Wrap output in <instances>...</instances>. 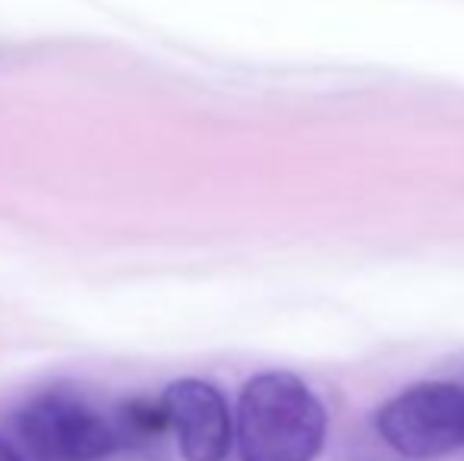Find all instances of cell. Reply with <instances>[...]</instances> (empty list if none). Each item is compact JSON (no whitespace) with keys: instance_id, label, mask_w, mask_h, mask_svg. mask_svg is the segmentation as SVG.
I'll return each mask as SVG.
<instances>
[{"instance_id":"2","label":"cell","mask_w":464,"mask_h":461,"mask_svg":"<svg viewBox=\"0 0 464 461\" xmlns=\"http://www.w3.org/2000/svg\"><path fill=\"white\" fill-rule=\"evenodd\" d=\"M16 433L25 461H102L123 449L114 414L104 418L70 389L35 395L19 411Z\"/></svg>"},{"instance_id":"1","label":"cell","mask_w":464,"mask_h":461,"mask_svg":"<svg viewBox=\"0 0 464 461\" xmlns=\"http://www.w3.org/2000/svg\"><path fill=\"white\" fill-rule=\"evenodd\" d=\"M325 443V408L294 373H259L237 405L244 461H313Z\"/></svg>"},{"instance_id":"3","label":"cell","mask_w":464,"mask_h":461,"mask_svg":"<svg viewBox=\"0 0 464 461\" xmlns=\"http://www.w3.org/2000/svg\"><path fill=\"white\" fill-rule=\"evenodd\" d=\"M382 439L404 458H442L464 446V389L420 382L385 401L376 418Z\"/></svg>"},{"instance_id":"5","label":"cell","mask_w":464,"mask_h":461,"mask_svg":"<svg viewBox=\"0 0 464 461\" xmlns=\"http://www.w3.org/2000/svg\"><path fill=\"white\" fill-rule=\"evenodd\" d=\"M114 427H117V433H121L123 449H130V446H140V443L142 446L155 443V439L168 433L165 405H161V399L159 401L130 399L114 411Z\"/></svg>"},{"instance_id":"6","label":"cell","mask_w":464,"mask_h":461,"mask_svg":"<svg viewBox=\"0 0 464 461\" xmlns=\"http://www.w3.org/2000/svg\"><path fill=\"white\" fill-rule=\"evenodd\" d=\"M0 461H25V458L19 456V452L13 449V446L6 443V439H0Z\"/></svg>"},{"instance_id":"4","label":"cell","mask_w":464,"mask_h":461,"mask_svg":"<svg viewBox=\"0 0 464 461\" xmlns=\"http://www.w3.org/2000/svg\"><path fill=\"white\" fill-rule=\"evenodd\" d=\"M161 405L168 430L178 437L187 461H225L231 452V414L215 386L202 379H178L165 389Z\"/></svg>"}]
</instances>
